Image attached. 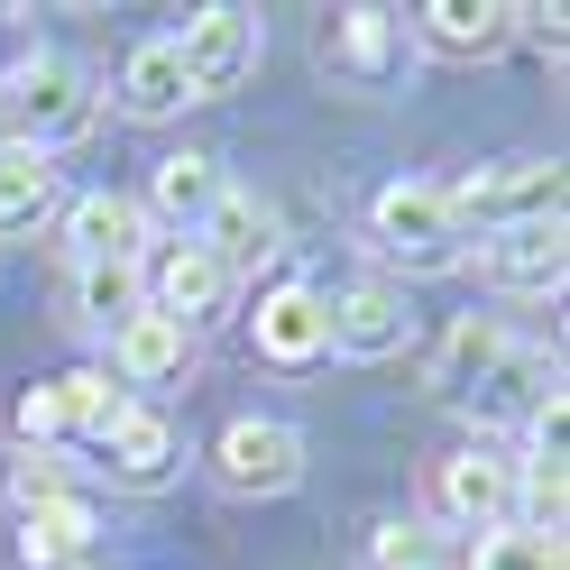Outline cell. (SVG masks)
I'll list each match as a JSON object with an SVG mask.
<instances>
[{
	"label": "cell",
	"mask_w": 570,
	"mask_h": 570,
	"mask_svg": "<svg viewBox=\"0 0 570 570\" xmlns=\"http://www.w3.org/2000/svg\"><path fill=\"white\" fill-rule=\"evenodd\" d=\"M368 230H377V248H386L405 276H451L460 258H470V230L451 222V194H442V185H414V175L368 203Z\"/></svg>",
	"instance_id": "7a4b0ae2"
},
{
	"label": "cell",
	"mask_w": 570,
	"mask_h": 570,
	"mask_svg": "<svg viewBox=\"0 0 570 570\" xmlns=\"http://www.w3.org/2000/svg\"><path fill=\"white\" fill-rule=\"evenodd\" d=\"M138 285H148V313H166V323H203V313H222V295H230V276L212 267V248L203 239H166V248H148L138 258Z\"/></svg>",
	"instance_id": "8992f818"
},
{
	"label": "cell",
	"mask_w": 570,
	"mask_h": 570,
	"mask_svg": "<svg viewBox=\"0 0 570 570\" xmlns=\"http://www.w3.org/2000/svg\"><path fill=\"white\" fill-rule=\"evenodd\" d=\"M65 248H75V267H138L148 258V212L129 194H75L65 203Z\"/></svg>",
	"instance_id": "ba28073f"
},
{
	"label": "cell",
	"mask_w": 570,
	"mask_h": 570,
	"mask_svg": "<svg viewBox=\"0 0 570 570\" xmlns=\"http://www.w3.org/2000/svg\"><path fill=\"white\" fill-rule=\"evenodd\" d=\"M433 497H442V515H451V524L497 533V524H515V460H497V451L470 442V451H451V460H442Z\"/></svg>",
	"instance_id": "52a82bcc"
},
{
	"label": "cell",
	"mask_w": 570,
	"mask_h": 570,
	"mask_svg": "<svg viewBox=\"0 0 570 570\" xmlns=\"http://www.w3.org/2000/svg\"><path fill=\"white\" fill-rule=\"evenodd\" d=\"M101 470L120 488H166L175 479V423L157 405H120V423L101 433Z\"/></svg>",
	"instance_id": "5bb4252c"
},
{
	"label": "cell",
	"mask_w": 570,
	"mask_h": 570,
	"mask_svg": "<svg viewBox=\"0 0 570 570\" xmlns=\"http://www.w3.org/2000/svg\"><path fill=\"white\" fill-rule=\"evenodd\" d=\"M497 350H507V332H497V323H460V332L442 341V368H433V386H442V396L460 405V396L479 386V368L497 360Z\"/></svg>",
	"instance_id": "cb8c5ba5"
},
{
	"label": "cell",
	"mask_w": 570,
	"mask_h": 570,
	"mask_svg": "<svg viewBox=\"0 0 570 570\" xmlns=\"http://www.w3.org/2000/svg\"><path fill=\"white\" fill-rule=\"evenodd\" d=\"M377 570H433V533L423 524H377Z\"/></svg>",
	"instance_id": "4316f807"
},
{
	"label": "cell",
	"mask_w": 570,
	"mask_h": 570,
	"mask_svg": "<svg viewBox=\"0 0 570 570\" xmlns=\"http://www.w3.org/2000/svg\"><path fill=\"white\" fill-rule=\"evenodd\" d=\"M212 470H222L230 497H285V488H304V433L276 414H239L212 442Z\"/></svg>",
	"instance_id": "277c9868"
},
{
	"label": "cell",
	"mask_w": 570,
	"mask_h": 570,
	"mask_svg": "<svg viewBox=\"0 0 570 570\" xmlns=\"http://www.w3.org/2000/svg\"><path fill=\"white\" fill-rule=\"evenodd\" d=\"M92 533H101V515L83 507V497H56V507L19 515V561L28 570H75L92 552Z\"/></svg>",
	"instance_id": "ffe728a7"
},
{
	"label": "cell",
	"mask_w": 570,
	"mask_h": 570,
	"mask_svg": "<svg viewBox=\"0 0 570 570\" xmlns=\"http://www.w3.org/2000/svg\"><path fill=\"white\" fill-rule=\"evenodd\" d=\"M414 38L433 47V56H460V65L507 56V47H515V0H423V10H414Z\"/></svg>",
	"instance_id": "30bf717a"
},
{
	"label": "cell",
	"mask_w": 570,
	"mask_h": 570,
	"mask_svg": "<svg viewBox=\"0 0 570 570\" xmlns=\"http://www.w3.org/2000/svg\"><path fill=\"white\" fill-rule=\"evenodd\" d=\"M47 396H56V423H65V433H92V442H101V433L120 423L129 386H111V368H75V377H56Z\"/></svg>",
	"instance_id": "7402d4cb"
},
{
	"label": "cell",
	"mask_w": 570,
	"mask_h": 570,
	"mask_svg": "<svg viewBox=\"0 0 570 570\" xmlns=\"http://www.w3.org/2000/svg\"><path fill=\"white\" fill-rule=\"evenodd\" d=\"M488 276L507 285V295H561V276H570L561 212H543V222H515V230H488Z\"/></svg>",
	"instance_id": "8fae6325"
},
{
	"label": "cell",
	"mask_w": 570,
	"mask_h": 570,
	"mask_svg": "<svg viewBox=\"0 0 570 570\" xmlns=\"http://www.w3.org/2000/svg\"><path fill=\"white\" fill-rule=\"evenodd\" d=\"M451 194V222L470 230H515V222H543V212H561V166L552 157H507V166H479L470 185H442Z\"/></svg>",
	"instance_id": "3957f363"
},
{
	"label": "cell",
	"mask_w": 570,
	"mask_h": 570,
	"mask_svg": "<svg viewBox=\"0 0 570 570\" xmlns=\"http://www.w3.org/2000/svg\"><path fill=\"white\" fill-rule=\"evenodd\" d=\"M185 360H194V332L166 323V313H129V323L111 332L120 386H166V377H185Z\"/></svg>",
	"instance_id": "ac0fdd59"
},
{
	"label": "cell",
	"mask_w": 570,
	"mask_h": 570,
	"mask_svg": "<svg viewBox=\"0 0 570 570\" xmlns=\"http://www.w3.org/2000/svg\"><path fill=\"white\" fill-rule=\"evenodd\" d=\"M56 212V166L28 148H0V230H38Z\"/></svg>",
	"instance_id": "44dd1931"
},
{
	"label": "cell",
	"mask_w": 570,
	"mask_h": 570,
	"mask_svg": "<svg viewBox=\"0 0 570 570\" xmlns=\"http://www.w3.org/2000/svg\"><path fill=\"white\" fill-rule=\"evenodd\" d=\"M129 313H148V285H138V267H75V323L120 332Z\"/></svg>",
	"instance_id": "603a6c76"
},
{
	"label": "cell",
	"mask_w": 570,
	"mask_h": 570,
	"mask_svg": "<svg viewBox=\"0 0 570 570\" xmlns=\"http://www.w3.org/2000/svg\"><path fill=\"white\" fill-rule=\"evenodd\" d=\"M175 65H185V92L194 101H222V92H239L248 75H258V19L248 10H203V19H185V38H175Z\"/></svg>",
	"instance_id": "5b68a950"
},
{
	"label": "cell",
	"mask_w": 570,
	"mask_h": 570,
	"mask_svg": "<svg viewBox=\"0 0 570 570\" xmlns=\"http://www.w3.org/2000/svg\"><path fill=\"white\" fill-rule=\"evenodd\" d=\"M185 65H175V38H138L129 65H120V111L129 120H175L185 111Z\"/></svg>",
	"instance_id": "d6986e66"
},
{
	"label": "cell",
	"mask_w": 570,
	"mask_h": 570,
	"mask_svg": "<svg viewBox=\"0 0 570 570\" xmlns=\"http://www.w3.org/2000/svg\"><path fill=\"white\" fill-rule=\"evenodd\" d=\"M230 185H222V157L212 148H185V157H157V185H148V212L175 230V239H194L203 222H212V203H222Z\"/></svg>",
	"instance_id": "9a60e30c"
},
{
	"label": "cell",
	"mask_w": 570,
	"mask_h": 570,
	"mask_svg": "<svg viewBox=\"0 0 570 570\" xmlns=\"http://www.w3.org/2000/svg\"><path fill=\"white\" fill-rule=\"evenodd\" d=\"M194 239L212 248V267H222V276H258L276 248H285V222H276V203H258V194H222Z\"/></svg>",
	"instance_id": "4fadbf2b"
},
{
	"label": "cell",
	"mask_w": 570,
	"mask_h": 570,
	"mask_svg": "<svg viewBox=\"0 0 570 570\" xmlns=\"http://www.w3.org/2000/svg\"><path fill=\"white\" fill-rule=\"evenodd\" d=\"M323 56H332V75H350V83H386L405 65V28H396V10H341Z\"/></svg>",
	"instance_id": "e0dca14e"
},
{
	"label": "cell",
	"mask_w": 570,
	"mask_h": 570,
	"mask_svg": "<svg viewBox=\"0 0 570 570\" xmlns=\"http://www.w3.org/2000/svg\"><path fill=\"white\" fill-rule=\"evenodd\" d=\"M75 570H92V561H75Z\"/></svg>",
	"instance_id": "83f0119b"
},
{
	"label": "cell",
	"mask_w": 570,
	"mask_h": 570,
	"mask_svg": "<svg viewBox=\"0 0 570 570\" xmlns=\"http://www.w3.org/2000/svg\"><path fill=\"white\" fill-rule=\"evenodd\" d=\"M258 350H267L276 368L323 360V350H332V304L313 295V285H276V295L258 304Z\"/></svg>",
	"instance_id": "2e32d148"
},
{
	"label": "cell",
	"mask_w": 570,
	"mask_h": 570,
	"mask_svg": "<svg viewBox=\"0 0 570 570\" xmlns=\"http://www.w3.org/2000/svg\"><path fill=\"white\" fill-rule=\"evenodd\" d=\"M0 120H10V138L0 148H28V157H56L65 138L92 129V75L75 56H28L10 92H0Z\"/></svg>",
	"instance_id": "6da1fadb"
},
{
	"label": "cell",
	"mask_w": 570,
	"mask_h": 570,
	"mask_svg": "<svg viewBox=\"0 0 570 570\" xmlns=\"http://www.w3.org/2000/svg\"><path fill=\"white\" fill-rule=\"evenodd\" d=\"M552 396H561L552 360H543V350H515V341H507V350L479 368V386H470L460 405H470V423H533Z\"/></svg>",
	"instance_id": "9c48e42d"
},
{
	"label": "cell",
	"mask_w": 570,
	"mask_h": 570,
	"mask_svg": "<svg viewBox=\"0 0 570 570\" xmlns=\"http://www.w3.org/2000/svg\"><path fill=\"white\" fill-rule=\"evenodd\" d=\"M405 332H414L405 285H386V276H360V285L332 304V350H350V360H396Z\"/></svg>",
	"instance_id": "7c38bea8"
},
{
	"label": "cell",
	"mask_w": 570,
	"mask_h": 570,
	"mask_svg": "<svg viewBox=\"0 0 570 570\" xmlns=\"http://www.w3.org/2000/svg\"><path fill=\"white\" fill-rule=\"evenodd\" d=\"M470 570H561V533L497 524V533H479V561H470Z\"/></svg>",
	"instance_id": "d4e9b609"
},
{
	"label": "cell",
	"mask_w": 570,
	"mask_h": 570,
	"mask_svg": "<svg viewBox=\"0 0 570 570\" xmlns=\"http://www.w3.org/2000/svg\"><path fill=\"white\" fill-rule=\"evenodd\" d=\"M56 497H75V488H65V460L56 451H19L10 460V507L38 515V507H56Z\"/></svg>",
	"instance_id": "484cf974"
}]
</instances>
